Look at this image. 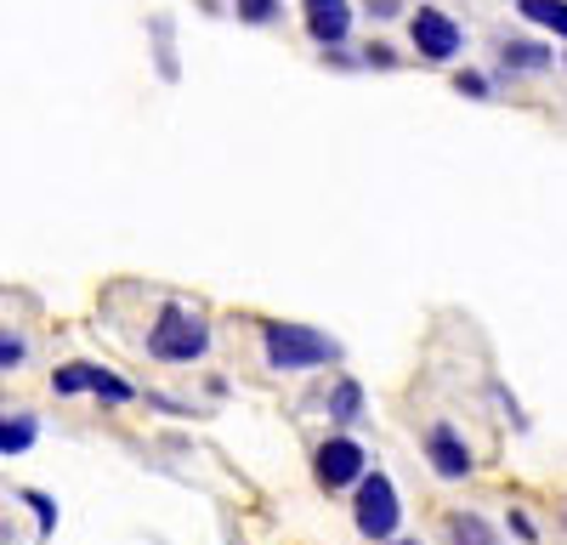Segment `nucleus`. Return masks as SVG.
Here are the masks:
<instances>
[{
  "label": "nucleus",
  "instance_id": "f257e3e1",
  "mask_svg": "<svg viewBox=\"0 0 567 545\" xmlns=\"http://www.w3.org/2000/svg\"><path fill=\"white\" fill-rule=\"evenodd\" d=\"M261 352H267L272 370H318V363L341 358V341L312 330V325H284V318H267V325H261Z\"/></svg>",
  "mask_w": 567,
  "mask_h": 545
},
{
  "label": "nucleus",
  "instance_id": "f03ea898",
  "mask_svg": "<svg viewBox=\"0 0 567 545\" xmlns=\"http://www.w3.org/2000/svg\"><path fill=\"white\" fill-rule=\"evenodd\" d=\"M148 352L159 363H194L210 352V325L194 312V307H182V301H165L159 318H154V330H148Z\"/></svg>",
  "mask_w": 567,
  "mask_h": 545
},
{
  "label": "nucleus",
  "instance_id": "7ed1b4c3",
  "mask_svg": "<svg viewBox=\"0 0 567 545\" xmlns=\"http://www.w3.org/2000/svg\"><path fill=\"white\" fill-rule=\"evenodd\" d=\"M352 517H358V534L363 539H386L392 545V534H398V523H403V506H398V489L381 477V472H363V483L352 489Z\"/></svg>",
  "mask_w": 567,
  "mask_h": 545
},
{
  "label": "nucleus",
  "instance_id": "20e7f679",
  "mask_svg": "<svg viewBox=\"0 0 567 545\" xmlns=\"http://www.w3.org/2000/svg\"><path fill=\"white\" fill-rule=\"evenodd\" d=\"M409 34H414V52H420L425 63H454L460 45H465L460 23H454L449 12H437V7H420V12L409 18Z\"/></svg>",
  "mask_w": 567,
  "mask_h": 545
},
{
  "label": "nucleus",
  "instance_id": "39448f33",
  "mask_svg": "<svg viewBox=\"0 0 567 545\" xmlns=\"http://www.w3.org/2000/svg\"><path fill=\"white\" fill-rule=\"evenodd\" d=\"M312 472H318L323 489H358L363 483V443H352L347 432L323 438L318 454H312Z\"/></svg>",
  "mask_w": 567,
  "mask_h": 545
},
{
  "label": "nucleus",
  "instance_id": "423d86ee",
  "mask_svg": "<svg viewBox=\"0 0 567 545\" xmlns=\"http://www.w3.org/2000/svg\"><path fill=\"white\" fill-rule=\"evenodd\" d=\"M425 461H432V472L449 477V483L471 477V449H465V438H460L454 426H443V421L425 432Z\"/></svg>",
  "mask_w": 567,
  "mask_h": 545
},
{
  "label": "nucleus",
  "instance_id": "0eeeda50",
  "mask_svg": "<svg viewBox=\"0 0 567 545\" xmlns=\"http://www.w3.org/2000/svg\"><path fill=\"white\" fill-rule=\"evenodd\" d=\"M301 7H307V34L318 45H341L352 34V7L347 0H301Z\"/></svg>",
  "mask_w": 567,
  "mask_h": 545
},
{
  "label": "nucleus",
  "instance_id": "6e6552de",
  "mask_svg": "<svg viewBox=\"0 0 567 545\" xmlns=\"http://www.w3.org/2000/svg\"><path fill=\"white\" fill-rule=\"evenodd\" d=\"M499 63L511 74H539V69H550V52H545L539 40H505L499 45Z\"/></svg>",
  "mask_w": 567,
  "mask_h": 545
},
{
  "label": "nucleus",
  "instance_id": "1a4fd4ad",
  "mask_svg": "<svg viewBox=\"0 0 567 545\" xmlns=\"http://www.w3.org/2000/svg\"><path fill=\"white\" fill-rule=\"evenodd\" d=\"M449 539L454 545H499V534L477 512H449Z\"/></svg>",
  "mask_w": 567,
  "mask_h": 545
},
{
  "label": "nucleus",
  "instance_id": "9d476101",
  "mask_svg": "<svg viewBox=\"0 0 567 545\" xmlns=\"http://www.w3.org/2000/svg\"><path fill=\"white\" fill-rule=\"evenodd\" d=\"M516 7H523L528 23H539V29H550V34L567 40V0H516Z\"/></svg>",
  "mask_w": 567,
  "mask_h": 545
},
{
  "label": "nucleus",
  "instance_id": "9b49d317",
  "mask_svg": "<svg viewBox=\"0 0 567 545\" xmlns=\"http://www.w3.org/2000/svg\"><path fill=\"white\" fill-rule=\"evenodd\" d=\"M323 403H329V415H336V421H358V415H363V392H358V381H341Z\"/></svg>",
  "mask_w": 567,
  "mask_h": 545
},
{
  "label": "nucleus",
  "instance_id": "f8f14e48",
  "mask_svg": "<svg viewBox=\"0 0 567 545\" xmlns=\"http://www.w3.org/2000/svg\"><path fill=\"white\" fill-rule=\"evenodd\" d=\"M34 421L29 415H18V421H0V454H23L29 443H34Z\"/></svg>",
  "mask_w": 567,
  "mask_h": 545
},
{
  "label": "nucleus",
  "instance_id": "ddd939ff",
  "mask_svg": "<svg viewBox=\"0 0 567 545\" xmlns=\"http://www.w3.org/2000/svg\"><path fill=\"white\" fill-rule=\"evenodd\" d=\"M91 392H97L103 403H131L136 392H131V381L125 376H114V370H91Z\"/></svg>",
  "mask_w": 567,
  "mask_h": 545
},
{
  "label": "nucleus",
  "instance_id": "4468645a",
  "mask_svg": "<svg viewBox=\"0 0 567 545\" xmlns=\"http://www.w3.org/2000/svg\"><path fill=\"white\" fill-rule=\"evenodd\" d=\"M52 387L58 392H91V363H69V370L52 376Z\"/></svg>",
  "mask_w": 567,
  "mask_h": 545
},
{
  "label": "nucleus",
  "instance_id": "2eb2a0df",
  "mask_svg": "<svg viewBox=\"0 0 567 545\" xmlns=\"http://www.w3.org/2000/svg\"><path fill=\"white\" fill-rule=\"evenodd\" d=\"M239 18L245 23H272L278 18V0H239Z\"/></svg>",
  "mask_w": 567,
  "mask_h": 545
},
{
  "label": "nucleus",
  "instance_id": "dca6fc26",
  "mask_svg": "<svg viewBox=\"0 0 567 545\" xmlns=\"http://www.w3.org/2000/svg\"><path fill=\"white\" fill-rule=\"evenodd\" d=\"M154 34H159V69H165V80H176V58H171V23L159 18V23H154Z\"/></svg>",
  "mask_w": 567,
  "mask_h": 545
},
{
  "label": "nucleus",
  "instance_id": "f3484780",
  "mask_svg": "<svg viewBox=\"0 0 567 545\" xmlns=\"http://www.w3.org/2000/svg\"><path fill=\"white\" fill-rule=\"evenodd\" d=\"M454 91H460V97H488V80L465 69V74H454Z\"/></svg>",
  "mask_w": 567,
  "mask_h": 545
},
{
  "label": "nucleus",
  "instance_id": "a211bd4d",
  "mask_svg": "<svg viewBox=\"0 0 567 545\" xmlns=\"http://www.w3.org/2000/svg\"><path fill=\"white\" fill-rule=\"evenodd\" d=\"M23 363V341L18 336H0V370H18Z\"/></svg>",
  "mask_w": 567,
  "mask_h": 545
},
{
  "label": "nucleus",
  "instance_id": "6ab92c4d",
  "mask_svg": "<svg viewBox=\"0 0 567 545\" xmlns=\"http://www.w3.org/2000/svg\"><path fill=\"white\" fill-rule=\"evenodd\" d=\"M23 500H29V506L40 512V528H52V523H58V506H52V500H45V494H34V489H29Z\"/></svg>",
  "mask_w": 567,
  "mask_h": 545
},
{
  "label": "nucleus",
  "instance_id": "aec40b11",
  "mask_svg": "<svg viewBox=\"0 0 567 545\" xmlns=\"http://www.w3.org/2000/svg\"><path fill=\"white\" fill-rule=\"evenodd\" d=\"M511 534H516V539H523V545H534V539H539V534H534V523H528L523 512H511Z\"/></svg>",
  "mask_w": 567,
  "mask_h": 545
},
{
  "label": "nucleus",
  "instance_id": "412c9836",
  "mask_svg": "<svg viewBox=\"0 0 567 545\" xmlns=\"http://www.w3.org/2000/svg\"><path fill=\"white\" fill-rule=\"evenodd\" d=\"M369 12H374V18H392V12H398V0H369Z\"/></svg>",
  "mask_w": 567,
  "mask_h": 545
},
{
  "label": "nucleus",
  "instance_id": "4be33fe9",
  "mask_svg": "<svg viewBox=\"0 0 567 545\" xmlns=\"http://www.w3.org/2000/svg\"><path fill=\"white\" fill-rule=\"evenodd\" d=\"M392 545H420V539H392Z\"/></svg>",
  "mask_w": 567,
  "mask_h": 545
}]
</instances>
